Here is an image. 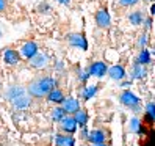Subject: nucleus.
<instances>
[{"label":"nucleus","mask_w":155,"mask_h":146,"mask_svg":"<svg viewBox=\"0 0 155 146\" xmlns=\"http://www.w3.org/2000/svg\"><path fill=\"white\" fill-rule=\"evenodd\" d=\"M21 52H22V57H25V58H31L35 53H38V46H36L35 42H25L24 46H22V49H21Z\"/></svg>","instance_id":"7"},{"label":"nucleus","mask_w":155,"mask_h":146,"mask_svg":"<svg viewBox=\"0 0 155 146\" xmlns=\"http://www.w3.org/2000/svg\"><path fill=\"white\" fill-rule=\"evenodd\" d=\"M30 65L33 68H45L47 66V57L44 53H35V55L30 58Z\"/></svg>","instance_id":"8"},{"label":"nucleus","mask_w":155,"mask_h":146,"mask_svg":"<svg viewBox=\"0 0 155 146\" xmlns=\"http://www.w3.org/2000/svg\"><path fill=\"white\" fill-rule=\"evenodd\" d=\"M11 101H13V105H14L16 108H27V107L30 105V99L27 97V96H24V94L11 99Z\"/></svg>","instance_id":"13"},{"label":"nucleus","mask_w":155,"mask_h":146,"mask_svg":"<svg viewBox=\"0 0 155 146\" xmlns=\"http://www.w3.org/2000/svg\"><path fill=\"white\" fill-rule=\"evenodd\" d=\"M69 42H71L72 46H75V47L83 49V50L88 49V44H86V39H85L83 35H71V36H69Z\"/></svg>","instance_id":"9"},{"label":"nucleus","mask_w":155,"mask_h":146,"mask_svg":"<svg viewBox=\"0 0 155 146\" xmlns=\"http://www.w3.org/2000/svg\"><path fill=\"white\" fill-rule=\"evenodd\" d=\"M146 27H147V29L150 27V19H147V21H146Z\"/></svg>","instance_id":"29"},{"label":"nucleus","mask_w":155,"mask_h":146,"mask_svg":"<svg viewBox=\"0 0 155 146\" xmlns=\"http://www.w3.org/2000/svg\"><path fill=\"white\" fill-rule=\"evenodd\" d=\"M119 2L124 6H133L135 3H138V0H119Z\"/></svg>","instance_id":"24"},{"label":"nucleus","mask_w":155,"mask_h":146,"mask_svg":"<svg viewBox=\"0 0 155 146\" xmlns=\"http://www.w3.org/2000/svg\"><path fill=\"white\" fill-rule=\"evenodd\" d=\"M96 146H105L104 143H99V144H96Z\"/></svg>","instance_id":"30"},{"label":"nucleus","mask_w":155,"mask_h":146,"mask_svg":"<svg viewBox=\"0 0 155 146\" xmlns=\"http://www.w3.org/2000/svg\"><path fill=\"white\" fill-rule=\"evenodd\" d=\"M146 115H147L149 120H153V116H155V105L152 102L147 104V112H146Z\"/></svg>","instance_id":"22"},{"label":"nucleus","mask_w":155,"mask_h":146,"mask_svg":"<svg viewBox=\"0 0 155 146\" xmlns=\"http://www.w3.org/2000/svg\"><path fill=\"white\" fill-rule=\"evenodd\" d=\"M108 76H110L111 79H114V80H121V79L125 77V71H124L122 66L116 65V66H111L110 69H108Z\"/></svg>","instance_id":"10"},{"label":"nucleus","mask_w":155,"mask_h":146,"mask_svg":"<svg viewBox=\"0 0 155 146\" xmlns=\"http://www.w3.org/2000/svg\"><path fill=\"white\" fill-rule=\"evenodd\" d=\"M130 124H132V126H130V129H132L133 132H138V131H140V120H136V118H133Z\"/></svg>","instance_id":"23"},{"label":"nucleus","mask_w":155,"mask_h":146,"mask_svg":"<svg viewBox=\"0 0 155 146\" xmlns=\"http://www.w3.org/2000/svg\"><path fill=\"white\" fill-rule=\"evenodd\" d=\"M55 83H57L55 79H52V77H39V79L33 80L31 83L28 85V93L33 97L47 96L49 91L52 88H55Z\"/></svg>","instance_id":"1"},{"label":"nucleus","mask_w":155,"mask_h":146,"mask_svg":"<svg viewBox=\"0 0 155 146\" xmlns=\"http://www.w3.org/2000/svg\"><path fill=\"white\" fill-rule=\"evenodd\" d=\"M121 102H122L124 105H127V107L135 108V107H138L140 99L136 97L133 93H130V91H124V93L121 94Z\"/></svg>","instance_id":"2"},{"label":"nucleus","mask_w":155,"mask_h":146,"mask_svg":"<svg viewBox=\"0 0 155 146\" xmlns=\"http://www.w3.org/2000/svg\"><path fill=\"white\" fill-rule=\"evenodd\" d=\"M146 74H147L146 66H144V65H140V63H136L135 68H133V76H135L136 79H143V77H146Z\"/></svg>","instance_id":"16"},{"label":"nucleus","mask_w":155,"mask_h":146,"mask_svg":"<svg viewBox=\"0 0 155 146\" xmlns=\"http://www.w3.org/2000/svg\"><path fill=\"white\" fill-rule=\"evenodd\" d=\"M96 94V87L94 85H91V87H86L85 91H83V97L85 99H89V97H93Z\"/></svg>","instance_id":"21"},{"label":"nucleus","mask_w":155,"mask_h":146,"mask_svg":"<svg viewBox=\"0 0 155 146\" xmlns=\"http://www.w3.org/2000/svg\"><path fill=\"white\" fill-rule=\"evenodd\" d=\"M60 123H61V129L64 132H68V134L75 132V129H77V123L72 116H63L60 120Z\"/></svg>","instance_id":"3"},{"label":"nucleus","mask_w":155,"mask_h":146,"mask_svg":"<svg viewBox=\"0 0 155 146\" xmlns=\"http://www.w3.org/2000/svg\"><path fill=\"white\" fill-rule=\"evenodd\" d=\"M88 140L94 144H99V143H104L105 141V134L102 131H93L89 135H88Z\"/></svg>","instance_id":"14"},{"label":"nucleus","mask_w":155,"mask_h":146,"mask_svg":"<svg viewBox=\"0 0 155 146\" xmlns=\"http://www.w3.org/2000/svg\"><path fill=\"white\" fill-rule=\"evenodd\" d=\"M57 144L58 146H74V138L68 135H58L57 137Z\"/></svg>","instance_id":"15"},{"label":"nucleus","mask_w":155,"mask_h":146,"mask_svg":"<svg viewBox=\"0 0 155 146\" xmlns=\"http://www.w3.org/2000/svg\"><path fill=\"white\" fill-rule=\"evenodd\" d=\"M88 72L93 74V76H96V77H102L107 72V66H105V63H102V61H96V63H93V65L88 68Z\"/></svg>","instance_id":"5"},{"label":"nucleus","mask_w":155,"mask_h":146,"mask_svg":"<svg viewBox=\"0 0 155 146\" xmlns=\"http://www.w3.org/2000/svg\"><path fill=\"white\" fill-rule=\"evenodd\" d=\"M146 146H152V143H149V144H146Z\"/></svg>","instance_id":"31"},{"label":"nucleus","mask_w":155,"mask_h":146,"mask_svg":"<svg viewBox=\"0 0 155 146\" xmlns=\"http://www.w3.org/2000/svg\"><path fill=\"white\" fill-rule=\"evenodd\" d=\"M57 2H60V3H63V5H69L71 0H57Z\"/></svg>","instance_id":"27"},{"label":"nucleus","mask_w":155,"mask_h":146,"mask_svg":"<svg viewBox=\"0 0 155 146\" xmlns=\"http://www.w3.org/2000/svg\"><path fill=\"white\" fill-rule=\"evenodd\" d=\"M5 8H6V2H5V0H0V13H2Z\"/></svg>","instance_id":"26"},{"label":"nucleus","mask_w":155,"mask_h":146,"mask_svg":"<svg viewBox=\"0 0 155 146\" xmlns=\"http://www.w3.org/2000/svg\"><path fill=\"white\" fill-rule=\"evenodd\" d=\"M129 21H130L133 25H140V24L143 22V14H141V11H135V13H132V14L129 16Z\"/></svg>","instance_id":"19"},{"label":"nucleus","mask_w":155,"mask_h":146,"mask_svg":"<svg viewBox=\"0 0 155 146\" xmlns=\"http://www.w3.org/2000/svg\"><path fill=\"white\" fill-rule=\"evenodd\" d=\"M74 120H75V123H77V124H80V126H85V124L88 123V115H86L85 112H81L80 108H78V110L75 112Z\"/></svg>","instance_id":"17"},{"label":"nucleus","mask_w":155,"mask_h":146,"mask_svg":"<svg viewBox=\"0 0 155 146\" xmlns=\"http://www.w3.org/2000/svg\"><path fill=\"white\" fill-rule=\"evenodd\" d=\"M63 104V110H64L66 113H75L80 105H78V101H75L74 97H68V99H63L61 101Z\"/></svg>","instance_id":"4"},{"label":"nucleus","mask_w":155,"mask_h":146,"mask_svg":"<svg viewBox=\"0 0 155 146\" xmlns=\"http://www.w3.org/2000/svg\"><path fill=\"white\" fill-rule=\"evenodd\" d=\"M96 24L100 27V29H107L110 25V14L107 13V10H100L96 14Z\"/></svg>","instance_id":"6"},{"label":"nucleus","mask_w":155,"mask_h":146,"mask_svg":"<svg viewBox=\"0 0 155 146\" xmlns=\"http://www.w3.org/2000/svg\"><path fill=\"white\" fill-rule=\"evenodd\" d=\"M138 63H140V65H147V63H150V53H149V50L141 49L140 57H138Z\"/></svg>","instance_id":"18"},{"label":"nucleus","mask_w":155,"mask_h":146,"mask_svg":"<svg viewBox=\"0 0 155 146\" xmlns=\"http://www.w3.org/2000/svg\"><path fill=\"white\" fill-rule=\"evenodd\" d=\"M150 14H152V16L155 14V5H152V6H150Z\"/></svg>","instance_id":"28"},{"label":"nucleus","mask_w":155,"mask_h":146,"mask_svg":"<svg viewBox=\"0 0 155 146\" xmlns=\"http://www.w3.org/2000/svg\"><path fill=\"white\" fill-rule=\"evenodd\" d=\"M63 116H66V112L63 110V107H57V108H53V112H52V118H53V121H60Z\"/></svg>","instance_id":"20"},{"label":"nucleus","mask_w":155,"mask_h":146,"mask_svg":"<svg viewBox=\"0 0 155 146\" xmlns=\"http://www.w3.org/2000/svg\"><path fill=\"white\" fill-rule=\"evenodd\" d=\"M146 41H147V39H146V36H141V39L138 41V46H140V47H144V44H146Z\"/></svg>","instance_id":"25"},{"label":"nucleus","mask_w":155,"mask_h":146,"mask_svg":"<svg viewBox=\"0 0 155 146\" xmlns=\"http://www.w3.org/2000/svg\"><path fill=\"white\" fill-rule=\"evenodd\" d=\"M5 61L8 65H17L19 63V55H17V52L13 50V49H6L5 50Z\"/></svg>","instance_id":"11"},{"label":"nucleus","mask_w":155,"mask_h":146,"mask_svg":"<svg viewBox=\"0 0 155 146\" xmlns=\"http://www.w3.org/2000/svg\"><path fill=\"white\" fill-rule=\"evenodd\" d=\"M47 99H49L50 102L58 104V102H61L63 99H64V96H63V91H60V90H57V88H52L49 93H47Z\"/></svg>","instance_id":"12"}]
</instances>
